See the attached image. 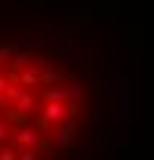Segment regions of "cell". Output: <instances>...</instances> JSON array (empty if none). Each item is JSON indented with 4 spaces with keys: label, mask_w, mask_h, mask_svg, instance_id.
Returning a JSON list of instances; mask_svg holds the SVG:
<instances>
[{
    "label": "cell",
    "mask_w": 154,
    "mask_h": 160,
    "mask_svg": "<svg viewBox=\"0 0 154 160\" xmlns=\"http://www.w3.org/2000/svg\"><path fill=\"white\" fill-rule=\"evenodd\" d=\"M0 160H19V151H16L13 145H3V148H0Z\"/></svg>",
    "instance_id": "2"
},
{
    "label": "cell",
    "mask_w": 154,
    "mask_h": 160,
    "mask_svg": "<svg viewBox=\"0 0 154 160\" xmlns=\"http://www.w3.org/2000/svg\"><path fill=\"white\" fill-rule=\"evenodd\" d=\"M0 111H6V114H9V111H16V102L9 99V96H6V92H3V96H0Z\"/></svg>",
    "instance_id": "3"
},
{
    "label": "cell",
    "mask_w": 154,
    "mask_h": 160,
    "mask_svg": "<svg viewBox=\"0 0 154 160\" xmlns=\"http://www.w3.org/2000/svg\"><path fill=\"white\" fill-rule=\"evenodd\" d=\"M19 160H40V151H19Z\"/></svg>",
    "instance_id": "4"
},
{
    "label": "cell",
    "mask_w": 154,
    "mask_h": 160,
    "mask_svg": "<svg viewBox=\"0 0 154 160\" xmlns=\"http://www.w3.org/2000/svg\"><path fill=\"white\" fill-rule=\"evenodd\" d=\"M13 136H16V129H13V120H9V117H0V148L13 139Z\"/></svg>",
    "instance_id": "1"
}]
</instances>
